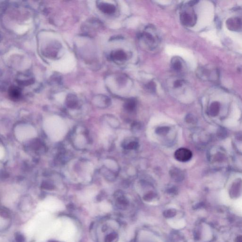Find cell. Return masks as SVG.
<instances>
[{
	"label": "cell",
	"mask_w": 242,
	"mask_h": 242,
	"mask_svg": "<svg viewBox=\"0 0 242 242\" xmlns=\"http://www.w3.org/2000/svg\"><path fill=\"white\" fill-rule=\"evenodd\" d=\"M9 94L11 98L18 99L21 96V89L16 86H12L9 88Z\"/></svg>",
	"instance_id": "obj_10"
},
{
	"label": "cell",
	"mask_w": 242,
	"mask_h": 242,
	"mask_svg": "<svg viewBox=\"0 0 242 242\" xmlns=\"http://www.w3.org/2000/svg\"><path fill=\"white\" fill-rule=\"evenodd\" d=\"M170 130V127L168 126L158 127L156 129V133L159 135L164 136L167 135Z\"/></svg>",
	"instance_id": "obj_15"
},
{
	"label": "cell",
	"mask_w": 242,
	"mask_h": 242,
	"mask_svg": "<svg viewBox=\"0 0 242 242\" xmlns=\"http://www.w3.org/2000/svg\"><path fill=\"white\" fill-rule=\"evenodd\" d=\"M183 84V81L181 80H175L173 83V86L174 87L176 88H179L182 86Z\"/></svg>",
	"instance_id": "obj_18"
},
{
	"label": "cell",
	"mask_w": 242,
	"mask_h": 242,
	"mask_svg": "<svg viewBox=\"0 0 242 242\" xmlns=\"http://www.w3.org/2000/svg\"><path fill=\"white\" fill-rule=\"evenodd\" d=\"M140 38H142L149 46H154L156 43V39L154 36L148 32H144L140 35Z\"/></svg>",
	"instance_id": "obj_9"
},
{
	"label": "cell",
	"mask_w": 242,
	"mask_h": 242,
	"mask_svg": "<svg viewBox=\"0 0 242 242\" xmlns=\"http://www.w3.org/2000/svg\"><path fill=\"white\" fill-rule=\"evenodd\" d=\"M172 66L173 68L177 72L181 71L183 67L182 63L177 58H173V59L172 61Z\"/></svg>",
	"instance_id": "obj_14"
},
{
	"label": "cell",
	"mask_w": 242,
	"mask_h": 242,
	"mask_svg": "<svg viewBox=\"0 0 242 242\" xmlns=\"http://www.w3.org/2000/svg\"><path fill=\"white\" fill-rule=\"evenodd\" d=\"M145 87L150 92H154L156 91V85L154 81H150L146 84Z\"/></svg>",
	"instance_id": "obj_17"
},
{
	"label": "cell",
	"mask_w": 242,
	"mask_h": 242,
	"mask_svg": "<svg viewBox=\"0 0 242 242\" xmlns=\"http://www.w3.org/2000/svg\"><path fill=\"white\" fill-rule=\"evenodd\" d=\"M227 28L232 31H238L242 28V21L241 19L237 17L229 18L226 21Z\"/></svg>",
	"instance_id": "obj_3"
},
{
	"label": "cell",
	"mask_w": 242,
	"mask_h": 242,
	"mask_svg": "<svg viewBox=\"0 0 242 242\" xmlns=\"http://www.w3.org/2000/svg\"><path fill=\"white\" fill-rule=\"evenodd\" d=\"M110 58L113 61L122 62L126 60L127 55L124 51L118 50L111 52L110 54Z\"/></svg>",
	"instance_id": "obj_8"
},
{
	"label": "cell",
	"mask_w": 242,
	"mask_h": 242,
	"mask_svg": "<svg viewBox=\"0 0 242 242\" xmlns=\"http://www.w3.org/2000/svg\"><path fill=\"white\" fill-rule=\"evenodd\" d=\"M186 120H187V122H188L191 123L193 121H194L195 119H194V117H193L192 115H187V119H186Z\"/></svg>",
	"instance_id": "obj_19"
},
{
	"label": "cell",
	"mask_w": 242,
	"mask_h": 242,
	"mask_svg": "<svg viewBox=\"0 0 242 242\" xmlns=\"http://www.w3.org/2000/svg\"><path fill=\"white\" fill-rule=\"evenodd\" d=\"M16 81L20 86H27L33 84L35 80L30 74L23 73L19 74L17 77Z\"/></svg>",
	"instance_id": "obj_4"
},
{
	"label": "cell",
	"mask_w": 242,
	"mask_h": 242,
	"mask_svg": "<svg viewBox=\"0 0 242 242\" xmlns=\"http://www.w3.org/2000/svg\"><path fill=\"white\" fill-rule=\"evenodd\" d=\"M136 107V101L134 99H130L127 100L124 104V108L128 112H133L135 110Z\"/></svg>",
	"instance_id": "obj_12"
},
{
	"label": "cell",
	"mask_w": 242,
	"mask_h": 242,
	"mask_svg": "<svg viewBox=\"0 0 242 242\" xmlns=\"http://www.w3.org/2000/svg\"><path fill=\"white\" fill-rule=\"evenodd\" d=\"M170 174L172 178L177 182H181L184 179V175L183 172L177 168L172 169L170 171Z\"/></svg>",
	"instance_id": "obj_7"
},
{
	"label": "cell",
	"mask_w": 242,
	"mask_h": 242,
	"mask_svg": "<svg viewBox=\"0 0 242 242\" xmlns=\"http://www.w3.org/2000/svg\"><path fill=\"white\" fill-rule=\"evenodd\" d=\"M198 2V1H190V2L188 3V5H189V6H190V7H192V6L195 5V4H196Z\"/></svg>",
	"instance_id": "obj_20"
},
{
	"label": "cell",
	"mask_w": 242,
	"mask_h": 242,
	"mask_svg": "<svg viewBox=\"0 0 242 242\" xmlns=\"http://www.w3.org/2000/svg\"><path fill=\"white\" fill-rule=\"evenodd\" d=\"M98 9L106 14H113L116 10V7L113 4L110 3H106L104 2H98L97 4Z\"/></svg>",
	"instance_id": "obj_6"
},
{
	"label": "cell",
	"mask_w": 242,
	"mask_h": 242,
	"mask_svg": "<svg viewBox=\"0 0 242 242\" xmlns=\"http://www.w3.org/2000/svg\"><path fill=\"white\" fill-rule=\"evenodd\" d=\"M219 110L220 104L218 102H213L210 105L209 112L211 116H216L219 113Z\"/></svg>",
	"instance_id": "obj_11"
},
{
	"label": "cell",
	"mask_w": 242,
	"mask_h": 242,
	"mask_svg": "<svg viewBox=\"0 0 242 242\" xmlns=\"http://www.w3.org/2000/svg\"><path fill=\"white\" fill-rule=\"evenodd\" d=\"M139 146L138 142L136 140H132L128 142H124L123 144L124 148L128 150H136L139 148Z\"/></svg>",
	"instance_id": "obj_13"
},
{
	"label": "cell",
	"mask_w": 242,
	"mask_h": 242,
	"mask_svg": "<svg viewBox=\"0 0 242 242\" xmlns=\"http://www.w3.org/2000/svg\"><path fill=\"white\" fill-rule=\"evenodd\" d=\"M67 103L69 105H76L77 103V98L74 95L69 94L67 98Z\"/></svg>",
	"instance_id": "obj_16"
},
{
	"label": "cell",
	"mask_w": 242,
	"mask_h": 242,
	"mask_svg": "<svg viewBox=\"0 0 242 242\" xmlns=\"http://www.w3.org/2000/svg\"><path fill=\"white\" fill-rule=\"evenodd\" d=\"M193 156L191 151L186 148H180L174 153L175 159L180 162H185L189 161Z\"/></svg>",
	"instance_id": "obj_2"
},
{
	"label": "cell",
	"mask_w": 242,
	"mask_h": 242,
	"mask_svg": "<svg viewBox=\"0 0 242 242\" xmlns=\"http://www.w3.org/2000/svg\"><path fill=\"white\" fill-rule=\"evenodd\" d=\"M180 19L182 23L187 27H193L196 23V15L193 13L183 12L180 14Z\"/></svg>",
	"instance_id": "obj_1"
},
{
	"label": "cell",
	"mask_w": 242,
	"mask_h": 242,
	"mask_svg": "<svg viewBox=\"0 0 242 242\" xmlns=\"http://www.w3.org/2000/svg\"><path fill=\"white\" fill-rule=\"evenodd\" d=\"M242 192V180L238 179L234 181L231 187L229 192L230 195L232 198H235L239 197Z\"/></svg>",
	"instance_id": "obj_5"
}]
</instances>
